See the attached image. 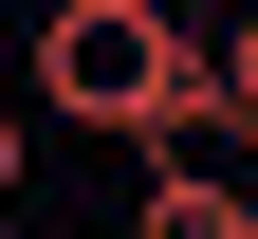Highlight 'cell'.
<instances>
[{
	"instance_id": "cell-6",
	"label": "cell",
	"mask_w": 258,
	"mask_h": 239,
	"mask_svg": "<svg viewBox=\"0 0 258 239\" xmlns=\"http://www.w3.org/2000/svg\"><path fill=\"white\" fill-rule=\"evenodd\" d=\"M37 19H55V0H37Z\"/></svg>"
},
{
	"instance_id": "cell-3",
	"label": "cell",
	"mask_w": 258,
	"mask_h": 239,
	"mask_svg": "<svg viewBox=\"0 0 258 239\" xmlns=\"http://www.w3.org/2000/svg\"><path fill=\"white\" fill-rule=\"evenodd\" d=\"M19 184H37V111L0 92V239H19Z\"/></svg>"
},
{
	"instance_id": "cell-1",
	"label": "cell",
	"mask_w": 258,
	"mask_h": 239,
	"mask_svg": "<svg viewBox=\"0 0 258 239\" xmlns=\"http://www.w3.org/2000/svg\"><path fill=\"white\" fill-rule=\"evenodd\" d=\"M221 202H240L221 166H148V202H129V239H221Z\"/></svg>"
},
{
	"instance_id": "cell-5",
	"label": "cell",
	"mask_w": 258,
	"mask_h": 239,
	"mask_svg": "<svg viewBox=\"0 0 258 239\" xmlns=\"http://www.w3.org/2000/svg\"><path fill=\"white\" fill-rule=\"evenodd\" d=\"M221 19H240V0H221Z\"/></svg>"
},
{
	"instance_id": "cell-4",
	"label": "cell",
	"mask_w": 258,
	"mask_h": 239,
	"mask_svg": "<svg viewBox=\"0 0 258 239\" xmlns=\"http://www.w3.org/2000/svg\"><path fill=\"white\" fill-rule=\"evenodd\" d=\"M221 239H258V184H240V202H221Z\"/></svg>"
},
{
	"instance_id": "cell-2",
	"label": "cell",
	"mask_w": 258,
	"mask_h": 239,
	"mask_svg": "<svg viewBox=\"0 0 258 239\" xmlns=\"http://www.w3.org/2000/svg\"><path fill=\"white\" fill-rule=\"evenodd\" d=\"M221 111H240V147H258V0L221 19Z\"/></svg>"
}]
</instances>
